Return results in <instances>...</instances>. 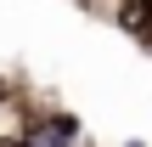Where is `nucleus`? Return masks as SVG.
<instances>
[{
  "label": "nucleus",
  "instance_id": "obj_1",
  "mask_svg": "<svg viewBox=\"0 0 152 147\" xmlns=\"http://www.w3.org/2000/svg\"><path fill=\"white\" fill-rule=\"evenodd\" d=\"M113 17H118V28H130V34L152 51V0H118Z\"/></svg>",
  "mask_w": 152,
  "mask_h": 147
},
{
  "label": "nucleus",
  "instance_id": "obj_2",
  "mask_svg": "<svg viewBox=\"0 0 152 147\" xmlns=\"http://www.w3.org/2000/svg\"><path fill=\"white\" fill-rule=\"evenodd\" d=\"M124 147H147V142H124Z\"/></svg>",
  "mask_w": 152,
  "mask_h": 147
}]
</instances>
